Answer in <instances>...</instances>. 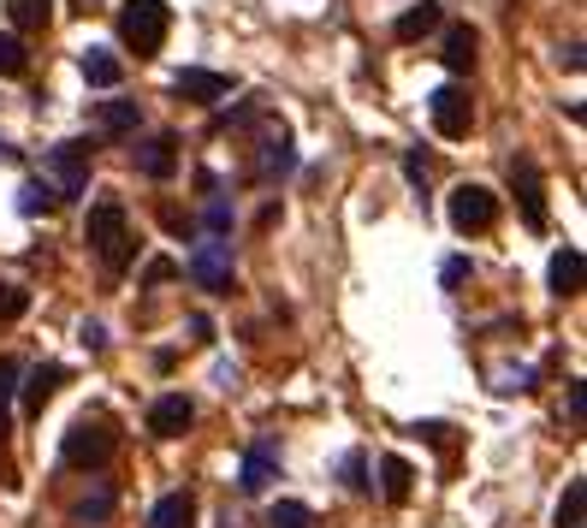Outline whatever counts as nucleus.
I'll list each match as a JSON object with an SVG mask.
<instances>
[{
	"instance_id": "obj_1",
	"label": "nucleus",
	"mask_w": 587,
	"mask_h": 528,
	"mask_svg": "<svg viewBox=\"0 0 587 528\" xmlns=\"http://www.w3.org/2000/svg\"><path fill=\"white\" fill-rule=\"evenodd\" d=\"M83 244L101 256V268L108 273H125L131 256H137V238H131V220H125V202L120 196H101L90 220H83Z\"/></svg>"
},
{
	"instance_id": "obj_2",
	"label": "nucleus",
	"mask_w": 587,
	"mask_h": 528,
	"mask_svg": "<svg viewBox=\"0 0 587 528\" xmlns=\"http://www.w3.org/2000/svg\"><path fill=\"white\" fill-rule=\"evenodd\" d=\"M167 24H172L167 0H125V12H120V36H125V48L137 54V60L160 54V42H167Z\"/></svg>"
},
{
	"instance_id": "obj_3",
	"label": "nucleus",
	"mask_w": 587,
	"mask_h": 528,
	"mask_svg": "<svg viewBox=\"0 0 587 528\" xmlns=\"http://www.w3.org/2000/svg\"><path fill=\"white\" fill-rule=\"evenodd\" d=\"M60 458L71 463V469H101L113 458V428L108 422H90V416H78L66 428V439H60Z\"/></svg>"
},
{
	"instance_id": "obj_4",
	"label": "nucleus",
	"mask_w": 587,
	"mask_h": 528,
	"mask_svg": "<svg viewBox=\"0 0 587 528\" xmlns=\"http://www.w3.org/2000/svg\"><path fill=\"white\" fill-rule=\"evenodd\" d=\"M90 143H60V149H48V190H54V202H71V196H83L90 190Z\"/></svg>"
},
{
	"instance_id": "obj_5",
	"label": "nucleus",
	"mask_w": 587,
	"mask_h": 528,
	"mask_svg": "<svg viewBox=\"0 0 587 528\" xmlns=\"http://www.w3.org/2000/svg\"><path fill=\"white\" fill-rule=\"evenodd\" d=\"M184 273H190V280H196L202 291L226 297V291H232V244H226V238H202L196 249H190Z\"/></svg>"
},
{
	"instance_id": "obj_6",
	"label": "nucleus",
	"mask_w": 587,
	"mask_h": 528,
	"mask_svg": "<svg viewBox=\"0 0 587 528\" xmlns=\"http://www.w3.org/2000/svg\"><path fill=\"white\" fill-rule=\"evenodd\" d=\"M510 190H517V209H522V226L528 232H546L552 214H546V184H540V167L528 155L510 160Z\"/></svg>"
},
{
	"instance_id": "obj_7",
	"label": "nucleus",
	"mask_w": 587,
	"mask_h": 528,
	"mask_svg": "<svg viewBox=\"0 0 587 528\" xmlns=\"http://www.w3.org/2000/svg\"><path fill=\"white\" fill-rule=\"evenodd\" d=\"M445 209H451V226H458L463 238H469V232H487L493 220H498V196H493L487 184H458Z\"/></svg>"
},
{
	"instance_id": "obj_8",
	"label": "nucleus",
	"mask_w": 587,
	"mask_h": 528,
	"mask_svg": "<svg viewBox=\"0 0 587 528\" xmlns=\"http://www.w3.org/2000/svg\"><path fill=\"white\" fill-rule=\"evenodd\" d=\"M428 113H433V131L439 137H469V125H475V101H469L458 83H439V90L428 96Z\"/></svg>"
},
{
	"instance_id": "obj_9",
	"label": "nucleus",
	"mask_w": 587,
	"mask_h": 528,
	"mask_svg": "<svg viewBox=\"0 0 587 528\" xmlns=\"http://www.w3.org/2000/svg\"><path fill=\"white\" fill-rule=\"evenodd\" d=\"M291 167H297V149H291V131L279 125V131H268V137L256 143V167H249V179L273 184V179H285Z\"/></svg>"
},
{
	"instance_id": "obj_10",
	"label": "nucleus",
	"mask_w": 587,
	"mask_h": 528,
	"mask_svg": "<svg viewBox=\"0 0 587 528\" xmlns=\"http://www.w3.org/2000/svg\"><path fill=\"white\" fill-rule=\"evenodd\" d=\"M190 422H196V404L184 392H167V398L149 404V434H160V439H184Z\"/></svg>"
},
{
	"instance_id": "obj_11",
	"label": "nucleus",
	"mask_w": 587,
	"mask_h": 528,
	"mask_svg": "<svg viewBox=\"0 0 587 528\" xmlns=\"http://www.w3.org/2000/svg\"><path fill=\"white\" fill-rule=\"evenodd\" d=\"M137 172L143 179H172V172H179V137H172V131H155L137 149Z\"/></svg>"
},
{
	"instance_id": "obj_12",
	"label": "nucleus",
	"mask_w": 587,
	"mask_h": 528,
	"mask_svg": "<svg viewBox=\"0 0 587 528\" xmlns=\"http://www.w3.org/2000/svg\"><path fill=\"white\" fill-rule=\"evenodd\" d=\"M279 481V451L273 446H249L244 451V469H238V487L249 493V498H261Z\"/></svg>"
},
{
	"instance_id": "obj_13",
	"label": "nucleus",
	"mask_w": 587,
	"mask_h": 528,
	"mask_svg": "<svg viewBox=\"0 0 587 528\" xmlns=\"http://www.w3.org/2000/svg\"><path fill=\"white\" fill-rule=\"evenodd\" d=\"M172 96L179 101H202V108H208V101H219V96H232V78L226 71H179V78H172Z\"/></svg>"
},
{
	"instance_id": "obj_14",
	"label": "nucleus",
	"mask_w": 587,
	"mask_h": 528,
	"mask_svg": "<svg viewBox=\"0 0 587 528\" xmlns=\"http://www.w3.org/2000/svg\"><path fill=\"white\" fill-rule=\"evenodd\" d=\"M78 71H83L90 90H120V83H125V60H120V54H108V48H83Z\"/></svg>"
},
{
	"instance_id": "obj_15",
	"label": "nucleus",
	"mask_w": 587,
	"mask_h": 528,
	"mask_svg": "<svg viewBox=\"0 0 587 528\" xmlns=\"http://www.w3.org/2000/svg\"><path fill=\"white\" fill-rule=\"evenodd\" d=\"M24 386H19V398H24V409H31V416H42V404L54 398V392L66 386V369L60 362H42V369H31V374H19Z\"/></svg>"
},
{
	"instance_id": "obj_16",
	"label": "nucleus",
	"mask_w": 587,
	"mask_h": 528,
	"mask_svg": "<svg viewBox=\"0 0 587 528\" xmlns=\"http://www.w3.org/2000/svg\"><path fill=\"white\" fill-rule=\"evenodd\" d=\"M439 24H445V7H439V0H421V7H409L398 24H392V36L398 42H421V36H433Z\"/></svg>"
},
{
	"instance_id": "obj_17",
	"label": "nucleus",
	"mask_w": 587,
	"mask_h": 528,
	"mask_svg": "<svg viewBox=\"0 0 587 528\" xmlns=\"http://www.w3.org/2000/svg\"><path fill=\"white\" fill-rule=\"evenodd\" d=\"M546 280H552V297H576V291H582V249H576V244H564V249L552 256Z\"/></svg>"
},
{
	"instance_id": "obj_18",
	"label": "nucleus",
	"mask_w": 587,
	"mask_h": 528,
	"mask_svg": "<svg viewBox=\"0 0 587 528\" xmlns=\"http://www.w3.org/2000/svg\"><path fill=\"white\" fill-rule=\"evenodd\" d=\"M137 120H143L137 101H101V108H95L101 137H131V131H137Z\"/></svg>"
},
{
	"instance_id": "obj_19",
	"label": "nucleus",
	"mask_w": 587,
	"mask_h": 528,
	"mask_svg": "<svg viewBox=\"0 0 587 528\" xmlns=\"http://www.w3.org/2000/svg\"><path fill=\"white\" fill-rule=\"evenodd\" d=\"M439 60H445V71H469L475 66V31H469V24H451L445 42H439Z\"/></svg>"
},
{
	"instance_id": "obj_20",
	"label": "nucleus",
	"mask_w": 587,
	"mask_h": 528,
	"mask_svg": "<svg viewBox=\"0 0 587 528\" xmlns=\"http://www.w3.org/2000/svg\"><path fill=\"white\" fill-rule=\"evenodd\" d=\"M149 528H196V498H190V493H167L155 505Z\"/></svg>"
},
{
	"instance_id": "obj_21",
	"label": "nucleus",
	"mask_w": 587,
	"mask_h": 528,
	"mask_svg": "<svg viewBox=\"0 0 587 528\" xmlns=\"http://www.w3.org/2000/svg\"><path fill=\"white\" fill-rule=\"evenodd\" d=\"M409 487H416V469L404 458H380V493H386V505H404Z\"/></svg>"
},
{
	"instance_id": "obj_22",
	"label": "nucleus",
	"mask_w": 587,
	"mask_h": 528,
	"mask_svg": "<svg viewBox=\"0 0 587 528\" xmlns=\"http://www.w3.org/2000/svg\"><path fill=\"white\" fill-rule=\"evenodd\" d=\"M7 19L19 31H48L54 24V0H7Z\"/></svg>"
},
{
	"instance_id": "obj_23",
	"label": "nucleus",
	"mask_w": 587,
	"mask_h": 528,
	"mask_svg": "<svg viewBox=\"0 0 587 528\" xmlns=\"http://www.w3.org/2000/svg\"><path fill=\"white\" fill-rule=\"evenodd\" d=\"M582 510H587V481H569L564 498H557V528H582Z\"/></svg>"
},
{
	"instance_id": "obj_24",
	"label": "nucleus",
	"mask_w": 587,
	"mask_h": 528,
	"mask_svg": "<svg viewBox=\"0 0 587 528\" xmlns=\"http://www.w3.org/2000/svg\"><path fill=\"white\" fill-rule=\"evenodd\" d=\"M113 505H120V498L101 487V493H90V498H78V505H71V523H83V528H90V523H108Z\"/></svg>"
},
{
	"instance_id": "obj_25",
	"label": "nucleus",
	"mask_w": 587,
	"mask_h": 528,
	"mask_svg": "<svg viewBox=\"0 0 587 528\" xmlns=\"http://www.w3.org/2000/svg\"><path fill=\"white\" fill-rule=\"evenodd\" d=\"M268 528H315V510L297 505V498H279V505L268 510Z\"/></svg>"
},
{
	"instance_id": "obj_26",
	"label": "nucleus",
	"mask_w": 587,
	"mask_h": 528,
	"mask_svg": "<svg viewBox=\"0 0 587 528\" xmlns=\"http://www.w3.org/2000/svg\"><path fill=\"white\" fill-rule=\"evenodd\" d=\"M48 209H54V190H48V179H31V184L19 190V214H24V220L48 214Z\"/></svg>"
},
{
	"instance_id": "obj_27",
	"label": "nucleus",
	"mask_w": 587,
	"mask_h": 528,
	"mask_svg": "<svg viewBox=\"0 0 587 528\" xmlns=\"http://www.w3.org/2000/svg\"><path fill=\"white\" fill-rule=\"evenodd\" d=\"M24 42L12 36V31H0V78H24Z\"/></svg>"
},
{
	"instance_id": "obj_28",
	"label": "nucleus",
	"mask_w": 587,
	"mask_h": 528,
	"mask_svg": "<svg viewBox=\"0 0 587 528\" xmlns=\"http://www.w3.org/2000/svg\"><path fill=\"white\" fill-rule=\"evenodd\" d=\"M339 475H345V487H350V493H369V487H374V481H369V458H362V451H345Z\"/></svg>"
},
{
	"instance_id": "obj_29",
	"label": "nucleus",
	"mask_w": 587,
	"mask_h": 528,
	"mask_svg": "<svg viewBox=\"0 0 587 528\" xmlns=\"http://www.w3.org/2000/svg\"><path fill=\"white\" fill-rule=\"evenodd\" d=\"M24 310H31V291H24V285H7V280H0V321H19Z\"/></svg>"
},
{
	"instance_id": "obj_30",
	"label": "nucleus",
	"mask_w": 587,
	"mask_h": 528,
	"mask_svg": "<svg viewBox=\"0 0 587 528\" xmlns=\"http://www.w3.org/2000/svg\"><path fill=\"white\" fill-rule=\"evenodd\" d=\"M261 120V101H244V108H232V113H219L214 131H244V125H256Z\"/></svg>"
},
{
	"instance_id": "obj_31",
	"label": "nucleus",
	"mask_w": 587,
	"mask_h": 528,
	"mask_svg": "<svg viewBox=\"0 0 587 528\" xmlns=\"http://www.w3.org/2000/svg\"><path fill=\"white\" fill-rule=\"evenodd\" d=\"M12 392H19V362H12V357H0V416H7Z\"/></svg>"
},
{
	"instance_id": "obj_32",
	"label": "nucleus",
	"mask_w": 587,
	"mask_h": 528,
	"mask_svg": "<svg viewBox=\"0 0 587 528\" xmlns=\"http://www.w3.org/2000/svg\"><path fill=\"white\" fill-rule=\"evenodd\" d=\"M167 280H179V261L155 256V261H149V268H143V285H167Z\"/></svg>"
},
{
	"instance_id": "obj_33",
	"label": "nucleus",
	"mask_w": 587,
	"mask_h": 528,
	"mask_svg": "<svg viewBox=\"0 0 587 528\" xmlns=\"http://www.w3.org/2000/svg\"><path fill=\"white\" fill-rule=\"evenodd\" d=\"M202 220H208V238H226V232H232V209H226V202H208V214H202Z\"/></svg>"
},
{
	"instance_id": "obj_34",
	"label": "nucleus",
	"mask_w": 587,
	"mask_h": 528,
	"mask_svg": "<svg viewBox=\"0 0 587 528\" xmlns=\"http://www.w3.org/2000/svg\"><path fill=\"white\" fill-rule=\"evenodd\" d=\"M404 179L416 184V190H428V160H421L416 149H404Z\"/></svg>"
},
{
	"instance_id": "obj_35",
	"label": "nucleus",
	"mask_w": 587,
	"mask_h": 528,
	"mask_svg": "<svg viewBox=\"0 0 587 528\" xmlns=\"http://www.w3.org/2000/svg\"><path fill=\"white\" fill-rule=\"evenodd\" d=\"M463 280H469V261H463V256H451L445 268H439V285H445V291H458Z\"/></svg>"
},
{
	"instance_id": "obj_36",
	"label": "nucleus",
	"mask_w": 587,
	"mask_h": 528,
	"mask_svg": "<svg viewBox=\"0 0 587 528\" xmlns=\"http://www.w3.org/2000/svg\"><path fill=\"white\" fill-rule=\"evenodd\" d=\"M569 422H576V428L587 422V386L582 380H569Z\"/></svg>"
},
{
	"instance_id": "obj_37",
	"label": "nucleus",
	"mask_w": 587,
	"mask_h": 528,
	"mask_svg": "<svg viewBox=\"0 0 587 528\" xmlns=\"http://www.w3.org/2000/svg\"><path fill=\"white\" fill-rule=\"evenodd\" d=\"M421 439H428V446H439V451H451V428H445V422H421V428H416Z\"/></svg>"
},
{
	"instance_id": "obj_38",
	"label": "nucleus",
	"mask_w": 587,
	"mask_h": 528,
	"mask_svg": "<svg viewBox=\"0 0 587 528\" xmlns=\"http://www.w3.org/2000/svg\"><path fill=\"white\" fill-rule=\"evenodd\" d=\"M78 339H83V350H108V333H101V321H83Z\"/></svg>"
},
{
	"instance_id": "obj_39",
	"label": "nucleus",
	"mask_w": 587,
	"mask_h": 528,
	"mask_svg": "<svg viewBox=\"0 0 587 528\" xmlns=\"http://www.w3.org/2000/svg\"><path fill=\"white\" fill-rule=\"evenodd\" d=\"M190 333H196V345H208L214 339V321L208 315H190Z\"/></svg>"
},
{
	"instance_id": "obj_40",
	"label": "nucleus",
	"mask_w": 587,
	"mask_h": 528,
	"mask_svg": "<svg viewBox=\"0 0 587 528\" xmlns=\"http://www.w3.org/2000/svg\"><path fill=\"white\" fill-rule=\"evenodd\" d=\"M557 60H564L569 71H582V66H587V60H582V42H569V48H564V54H557Z\"/></svg>"
},
{
	"instance_id": "obj_41",
	"label": "nucleus",
	"mask_w": 587,
	"mask_h": 528,
	"mask_svg": "<svg viewBox=\"0 0 587 528\" xmlns=\"http://www.w3.org/2000/svg\"><path fill=\"white\" fill-rule=\"evenodd\" d=\"M7 434H12V422H7V416H0V446H7Z\"/></svg>"
}]
</instances>
